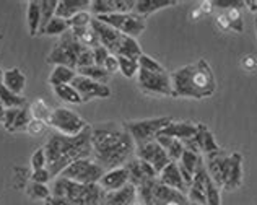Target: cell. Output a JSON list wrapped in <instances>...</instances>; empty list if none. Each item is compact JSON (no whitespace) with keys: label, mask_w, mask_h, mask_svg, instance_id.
<instances>
[{"label":"cell","mask_w":257,"mask_h":205,"mask_svg":"<svg viewBox=\"0 0 257 205\" xmlns=\"http://www.w3.org/2000/svg\"><path fill=\"white\" fill-rule=\"evenodd\" d=\"M111 54L107 52V49H104L103 46H99L96 47V49H93V57H94V65H98V67H103L104 62H106V59L109 57Z\"/></svg>","instance_id":"49"},{"label":"cell","mask_w":257,"mask_h":205,"mask_svg":"<svg viewBox=\"0 0 257 205\" xmlns=\"http://www.w3.org/2000/svg\"><path fill=\"white\" fill-rule=\"evenodd\" d=\"M30 181L31 182H38V184H47L52 181V176L49 173V169L43 168V169H36V171H31L30 174Z\"/></svg>","instance_id":"44"},{"label":"cell","mask_w":257,"mask_h":205,"mask_svg":"<svg viewBox=\"0 0 257 205\" xmlns=\"http://www.w3.org/2000/svg\"><path fill=\"white\" fill-rule=\"evenodd\" d=\"M244 4H246V9H249V12L257 13V0H247Z\"/></svg>","instance_id":"55"},{"label":"cell","mask_w":257,"mask_h":205,"mask_svg":"<svg viewBox=\"0 0 257 205\" xmlns=\"http://www.w3.org/2000/svg\"><path fill=\"white\" fill-rule=\"evenodd\" d=\"M31 113H30V105L25 106L22 109H18V116H17V121H15V126H13V132H23L28 129V124L31 122Z\"/></svg>","instance_id":"39"},{"label":"cell","mask_w":257,"mask_h":205,"mask_svg":"<svg viewBox=\"0 0 257 205\" xmlns=\"http://www.w3.org/2000/svg\"><path fill=\"white\" fill-rule=\"evenodd\" d=\"M137 0H114V10L116 13H132Z\"/></svg>","instance_id":"46"},{"label":"cell","mask_w":257,"mask_h":205,"mask_svg":"<svg viewBox=\"0 0 257 205\" xmlns=\"http://www.w3.org/2000/svg\"><path fill=\"white\" fill-rule=\"evenodd\" d=\"M91 28L98 34L99 44L103 46L104 49H107V52H109L111 56L139 60V57L144 54L140 44L137 43V39L125 36V34L119 33L117 30L111 28L109 25L99 22L98 18L91 20Z\"/></svg>","instance_id":"4"},{"label":"cell","mask_w":257,"mask_h":205,"mask_svg":"<svg viewBox=\"0 0 257 205\" xmlns=\"http://www.w3.org/2000/svg\"><path fill=\"white\" fill-rule=\"evenodd\" d=\"M72 85L75 86V90L80 93L83 102H88L91 99H106L111 96V88L107 85L98 83L90 78H85L82 75H77L75 80L72 81Z\"/></svg>","instance_id":"14"},{"label":"cell","mask_w":257,"mask_h":205,"mask_svg":"<svg viewBox=\"0 0 257 205\" xmlns=\"http://www.w3.org/2000/svg\"><path fill=\"white\" fill-rule=\"evenodd\" d=\"M135 158L148 163V165L157 171V174H160L161 171H163L171 163L170 156H168V153L165 152L163 148H161V145L157 140H153L150 143H145V145L135 148Z\"/></svg>","instance_id":"13"},{"label":"cell","mask_w":257,"mask_h":205,"mask_svg":"<svg viewBox=\"0 0 257 205\" xmlns=\"http://www.w3.org/2000/svg\"><path fill=\"white\" fill-rule=\"evenodd\" d=\"M255 26H257V20H255Z\"/></svg>","instance_id":"59"},{"label":"cell","mask_w":257,"mask_h":205,"mask_svg":"<svg viewBox=\"0 0 257 205\" xmlns=\"http://www.w3.org/2000/svg\"><path fill=\"white\" fill-rule=\"evenodd\" d=\"M241 67L244 68L246 72H255L257 70V56H254V54H246V56L241 59Z\"/></svg>","instance_id":"50"},{"label":"cell","mask_w":257,"mask_h":205,"mask_svg":"<svg viewBox=\"0 0 257 205\" xmlns=\"http://www.w3.org/2000/svg\"><path fill=\"white\" fill-rule=\"evenodd\" d=\"M0 102L5 106V109H22L28 106L25 96L10 91L9 88L4 86V83H0Z\"/></svg>","instance_id":"29"},{"label":"cell","mask_w":257,"mask_h":205,"mask_svg":"<svg viewBox=\"0 0 257 205\" xmlns=\"http://www.w3.org/2000/svg\"><path fill=\"white\" fill-rule=\"evenodd\" d=\"M137 197L142 205H186L187 195L163 186L158 179L147 181L137 187Z\"/></svg>","instance_id":"5"},{"label":"cell","mask_w":257,"mask_h":205,"mask_svg":"<svg viewBox=\"0 0 257 205\" xmlns=\"http://www.w3.org/2000/svg\"><path fill=\"white\" fill-rule=\"evenodd\" d=\"M157 179L163 184V186L178 190V192L184 194V195H187V192H189V187L186 186V182L182 181V176H181L178 163H174V161H171L170 165L161 171Z\"/></svg>","instance_id":"19"},{"label":"cell","mask_w":257,"mask_h":205,"mask_svg":"<svg viewBox=\"0 0 257 205\" xmlns=\"http://www.w3.org/2000/svg\"><path fill=\"white\" fill-rule=\"evenodd\" d=\"M241 186H242V155L239 152H233L221 190H225V192H234Z\"/></svg>","instance_id":"17"},{"label":"cell","mask_w":257,"mask_h":205,"mask_svg":"<svg viewBox=\"0 0 257 205\" xmlns=\"http://www.w3.org/2000/svg\"><path fill=\"white\" fill-rule=\"evenodd\" d=\"M46 127H47L46 122L38 121V119H31V122L28 124V129H26V132H28L30 135H33V137H38V135H41L46 131Z\"/></svg>","instance_id":"48"},{"label":"cell","mask_w":257,"mask_h":205,"mask_svg":"<svg viewBox=\"0 0 257 205\" xmlns=\"http://www.w3.org/2000/svg\"><path fill=\"white\" fill-rule=\"evenodd\" d=\"M213 5L225 12L229 9H246V4L241 2V0H216V2H213Z\"/></svg>","instance_id":"47"},{"label":"cell","mask_w":257,"mask_h":205,"mask_svg":"<svg viewBox=\"0 0 257 205\" xmlns=\"http://www.w3.org/2000/svg\"><path fill=\"white\" fill-rule=\"evenodd\" d=\"M31 171H36V169H43L47 168V158H46V152H44V147H39L36 148L35 152L31 155Z\"/></svg>","instance_id":"43"},{"label":"cell","mask_w":257,"mask_h":205,"mask_svg":"<svg viewBox=\"0 0 257 205\" xmlns=\"http://www.w3.org/2000/svg\"><path fill=\"white\" fill-rule=\"evenodd\" d=\"M137 202V187L127 184L116 192H104L103 205H134Z\"/></svg>","instance_id":"22"},{"label":"cell","mask_w":257,"mask_h":205,"mask_svg":"<svg viewBox=\"0 0 257 205\" xmlns=\"http://www.w3.org/2000/svg\"><path fill=\"white\" fill-rule=\"evenodd\" d=\"M103 68L107 72V73H116V72H119V60H117V57L116 56H109L106 59V62H104V65H103Z\"/></svg>","instance_id":"51"},{"label":"cell","mask_w":257,"mask_h":205,"mask_svg":"<svg viewBox=\"0 0 257 205\" xmlns=\"http://www.w3.org/2000/svg\"><path fill=\"white\" fill-rule=\"evenodd\" d=\"M73 33V36H75L78 41H80V44L88 47V49H96V47H99V38H98V34L94 33V30L91 28V25L90 26H86V28H78V30H72Z\"/></svg>","instance_id":"31"},{"label":"cell","mask_w":257,"mask_h":205,"mask_svg":"<svg viewBox=\"0 0 257 205\" xmlns=\"http://www.w3.org/2000/svg\"><path fill=\"white\" fill-rule=\"evenodd\" d=\"M139 67L142 68V70H147V72H165L166 70L158 60H155L153 57L147 56V54H142V56L139 57Z\"/></svg>","instance_id":"40"},{"label":"cell","mask_w":257,"mask_h":205,"mask_svg":"<svg viewBox=\"0 0 257 205\" xmlns=\"http://www.w3.org/2000/svg\"><path fill=\"white\" fill-rule=\"evenodd\" d=\"M5 111H7V109H5V106L2 105V102H0V122H2V121H4V116H5Z\"/></svg>","instance_id":"57"},{"label":"cell","mask_w":257,"mask_h":205,"mask_svg":"<svg viewBox=\"0 0 257 205\" xmlns=\"http://www.w3.org/2000/svg\"><path fill=\"white\" fill-rule=\"evenodd\" d=\"M69 30H70V26H69V22H67V20L54 17L51 22L47 23L44 31L41 33V36H59L60 38L62 34H65Z\"/></svg>","instance_id":"33"},{"label":"cell","mask_w":257,"mask_h":205,"mask_svg":"<svg viewBox=\"0 0 257 205\" xmlns=\"http://www.w3.org/2000/svg\"><path fill=\"white\" fill-rule=\"evenodd\" d=\"M39 7H41V28H39V36H41V33L44 31L47 23L56 17L57 0H41V2H39Z\"/></svg>","instance_id":"34"},{"label":"cell","mask_w":257,"mask_h":205,"mask_svg":"<svg viewBox=\"0 0 257 205\" xmlns=\"http://www.w3.org/2000/svg\"><path fill=\"white\" fill-rule=\"evenodd\" d=\"M46 205H75V203H72L69 200H65V199H59V197H49V199L46 200Z\"/></svg>","instance_id":"54"},{"label":"cell","mask_w":257,"mask_h":205,"mask_svg":"<svg viewBox=\"0 0 257 205\" xmlns=\"http://www.w3.org/2000/svg\"><path fill=\"white\" fill-rule=\"evenodd\" d=\"M128 182V173L125 166H120L116 169L104 171L103 177L99 179L98 186L103 189V192H116V190L125 187Z\"/></svg>","instance_id":"18"},{"label":"cell","mask_w":257,"mask_h":205,"mask_svg":"<svg viewBox=\"0 0 257 205\" xmlns=\"http://www.w3.org/2000/svg\"><path fill=\"white\" fill-rule=\"evenodd\" d=\"M54 94H56L60 101L69 102V105H83L82 96H80V93L75 90V86H73L72 83L54 86Z\"/></svg>","instance_id":"30"},{"label":"cell","mask_w":257,"mask_h":205,"mask_svg":"<svg viewBox=\"0 0 257 205\" xmlns=\"http://www.w3.org/2000/svg\"><path fill=\"white\" fill-rule=\"evenodd\" d=\"M90 126L80 114L69 108H56L47 119V127H52L57 134L67 137H77Z\"/></svg>","instance_id":"8"},{"label":"cell","mask_w":257,"mask_h":205,"mask_svg":"<svg viewBox=\"0 0 257 205\" xmlns=\"http://www.w3.org/2000/svg\"><path fill=\"white\" fill-rule=\"evenodd\" d=\"M90 0H57L56 17L69 22L80 12H90Z\"/></svg>","instance_id":"21"},{"label":"cell","mask_w":257,"mask_h":205,"mask_svg":"<svg viewBox=\"0 0 257 205\" xmlns=\"http://www.w3.org/2000/svg\"><path fill=\"white\" fill-rule=\"evenodd\" d=\"M26 20H28V30L31 36H39L41 28V7L38 0H30L26 4Z\"/></svg>","instance_id":"28"},{"label":"cell","mask_w":257,"mask_h":205,"mask_svg":"<svg viewBox=\"0 0 257 205\" xmlns=\"http://www.w3.org/2000/svg\"><path fill=\"white\" fill-rule=\"evenodd\" d=\"M178 4H179L178 0H137L134 13H137L142 18H147L148 15H152L155 12L168 9V7H174Z\"/></svg>","instance_id":"23"},{"label":"cell","mask_w":257,"mask_h":205,"mask_svg":"<svg viewBox=\"0 0 257 205\" xmlns=\"http://www.w3.org/2000/svg\"><path fill=\"white\" fill-rule=\"evenodd\" d=\"M229 25H231V31L241 33L242 31V9H229L225 12Z\"/></svg>","instance_id":"41"},{"label":"cell","mask_w":257,"mask_h":205,"mask_svg":"<svg viewBox=\"0 0 257 205\" xmlns=\"http://www.w3.org/2000/svg\"><path fill=\"white\" fill-rule=\"evenodd\" d=\"M137 83L140 90L147 94H157V96H173V83L171 73L165 72H147L139 70Z\"/></svg>","instance_id":"10"},{"label":"cell","mask_w":257,"mask_h":205,"mask_svg":"<svg viewBox=\"0 0 257 205\" xmlns=\"http://www.w3.org/2000/svg\"><path fill=\"white\" fill-rule=\"evenodd\" d=\"M200 17H202V13H200L199 9H195V10L192 12V15H191V18H194V20H199Z\"/></svg>","instance_id":"56"},{"label":"cell","mask_w":257,"mask_h":205,"mask_svg":"<svg viewBox=\"0 0 257 205\" xmlns=\"http://www.w3.org/2000/svg\"><path fill=\"white\" fill-rule=\"evenodd\" d=\"M171 116H161V118H150V119H137V121H125L122 122L124 129L132 137L135 148L145 145V143L153 142L161 134V131L173 122Z\"/></svg>","instance_id":"6"},{"label":"cell","mask_w":257,"mask_h":205,"mask_svg":"<svg viewBox=\"0 0 257 205\" xmlns=\"http://www.w3.org/2000/svg\"><path fill=\"white\" fill-rule=\"evenodd\" d=\"M26 195L33 200H47L51 197V189L47 187V184H38V182H31L26 186Z\"/></svg>","instance_id":"37"},{"label":"cell","mask_w":257,"mask_h":205,"mask_svg":"<svg viewBox=\"0 0 257 205\" xmlns=\"http://www.w3.org/2000/svg\"><path fill=\"white\" fill-rule=\"evenodd\" d=\"M77 75H82L85 78H90V80L98 81V83H103V85H107V81H109V73H107L103 67H98V65L77 68Z\"/></svg>","instance_id":"32"},{"label":"cell","mask_w":257,"mask_h":205,"mask_svg":"<svg viewBox=\"0 0 257 205\" xmlns=\"http://www.w3.org/2000/svg\"><path fill=\"white\" fill-rule=\"evenodd\" d=\"M98 20L134 39H137V36H140L147 28L145 18L139 17L137 13H134V12L132 13H111V15L99 17Z\"/></svg>","instance_id":"11"},{"label":"cell","mask_w":257,"mask_h":205,"mask_svg":"<svg viewBox=\"0 0 257 205\" xmlns=\"http://www.w3.org/2000/svg\"><path fill=\"white\" fill-rule=\"evenodd\" d=\"M155 140H157L161 145V148H163L165 152L168 153V156H170L171 161L178 163L181 160L182 153H184V145H182L181 140L173 139V137H168V135H163V134H160Z\"/></svg>","instance_id":"26"},{"label":"cell","mask_w":257,"mask_h":205,"mask_svg":"<svg viewBox=\"0 0 257 205\" xmlns=\"http://www.w3.org/2000/svg\"><path fill=\"white\" fill-rule=\"evenodd\" d=\"M204 158V165L208 176L212 177V181L218 186L220 189L223 187V182H225V176L229 166V160H231V152H226V150L220 148L218 152L208 153Z\"/></svg>","instance_id":"12"},{"label":"cell","mask_w":257,"mask_h":205,"mask_svg":"<svg viewBox=\"0 0 257 205\" xmlns=\"http://www.w3.org/2000/svg\"><path fill=\"white\" fill-rule=\"evenodd\" d=\"M199 131V124L197 122H191V121H173L170 122L161 134L168 135V137H173V139H178L181 142H186L189 139L197 134Z\"/></svg>","instance_id":"20"},{"label":"cell","mask_w":257,"mask_h":205,"mask_svg":"<svg viewBox=\"0 0 257 205\" xmlns=\"http://www.w3.org/2000/svg\"><path fill=\"white\" fill-rule=\"evenodd\" d=\"M30 113H31L33 119L43 121V122H46V124H47V119H49L52 109L47 106V102L43 98H39V99H35L30 105Z\"/></svg>","instance_id":"35"},{"label":"cell","mask_w":257,"mask_h":205,"mask_svg":"<svg viewBox=\"0 0 257 205\" xmlns=\"http://www.w3.org/2000/svg\"><path fill=\"white\" fill-rule=\"evenodd\" d=\"M47 169L54 177L72 165L73 161L90 158L91 155V126H88L77 137H67L62 134H52L44 145Z\"/></svg>","instance_id":"2"},{"label":"cell","mask_w":257,"mask_h":205,"mask_svg":"<svg viewBox=\"0 0 257 205\" xmlns=\"http://www.w3.org/2000/svg\"><path fill=\"white\" fill-rule=\"evenodd\" d=\"M2 81H4V70L0 68V83H2Z\"/></svg>","instance_id":"58"},{"label":"cell","mask_w":257,"mask_h":205,"mask_svg":"<svg viewBox=\"0 0 257 205\" xmlns=\"http://www.w3.org/2000/svg\"><path fill=\"white\" fill-rule=\"evenodd\" d=\"M117 60H119V72L122 73L125 78H134V77H137V73H139V70H140L139 60L128 59V57H117Z\"/></svg>","instance_id":"38"},{"label":"cell","mask_w":257,"mask_h":205,"mask_svg":"<svg viewBox=\"0 0 257 205\" xmlns=\"http://www.w3.org/2000/svg\"><path fill=\"white\" fill-rule=\"evenodd\" d=\"M91 13L90 12H80L75 17L69 20V26L70 30H78V28H86V26L91 25Z\"/></svg>","instance_id":"42"},{"label":"cell","mask_w":257,"mask_h":205,"mask_svg":"<svg viewBox=\"0 0 257 205\" xmlns=\"http://www.w3.org/2000/svg\"><path fill=\"white\" fill-rule=\"evenodd\" d=\"M90 13L93 18H99L104 15H111V13H116V10H114V0H91Z\"/></svg>","instance_id":"36"},{"label":"cell","mask_w":257,"mask_h":205,"mask_svg":"<svg viewBox=\"0 0 257 205\" xmlns=\"http://www.w3.org/2000/svg\"><path fill=\"white\" fill-rule=\"evenodd\" d=\"M75 77H77V70H73V68L65 65H54L49 75V85H52V88L60 85H69L75 80Z\"/></svg>","instance_id":"27"},{"label":"cell","mask_w":257,"mask_h":205,"mask_svg":"<svg viewBox=\"0 0 257 205\" xmlns=\"http://www.w3.org/2000/svg\"><path fill=\"white\" fill-rule=\"evenodd\" d=\"M4 86L9 88L10 91L17 93V94H22L25 86H26V75L20 70L18 67H13L9 68V70L4 72Z\"/></svg>","instance_id":"24"},{"label":"cell","mask_w":257,"mask_h":205,"mask_svg":"<svg viewBox=\"0 0 257 205\" xmlns=\"http://www.w3.org/2000/svg\"><path fill=\"white\" fill-rule=\"evenodd\" d=\"M215 22H216V26H218L221 31H231V25H229L225 13H220V15L216 17Z\"/></svg>","instance_id":"52"},{"label":"cell","mask_w":257,"mask_h":205,"mask_svg":"<svg viewBox=\"0 0 257 205\" xmlns=\"http://www.w3.org/2000/svg\"><path fill=\"white\" fill-rule=\"evenodd\" d=\"M17 116H18V109H7L5 116H4V129L7 132H13V126H15V121H17Z\"/></svg>","instance_id":"45"},{"label":"cell","mask_w":257,"mask_h":205,"mask_svg":"<svg viewBox=\"0 0 257 205\" xmlns=\"http://www.w3.org/2000/svg\"><path fill=\"white\" fill-rule=\"evenodd\" d=\"M213 2L212 0H204V2H200V5H199V10H200V13L202 15H208V13H212L213 12Z\"/></svg>","instance_id":"53"},{"label":"cell","mask_w":257,"mask_h":205,"mask_svg":"<svg viewBox=\"0 0 257 205\" xmlns=\"http://www.w3.org/2000/svg\"><path fill=\"white\" fill-rule=\"evenodd\" d=\"M91 156L104 171L116 169L135 156V143L122 124L98 122L91 126Z\"/></svg>","instance_id":"1"},{"label":"cell","mask_w":257,"mask_h":205,"mask_svg":"<svg viewBox=\"0 0 257 205\" xmlns=\"http://www.w3.org/2000/svg\"><path fill=\"white\" fill-rule=\"evenodd\" d=\"M173 96L189 99H205L216 91V78L210 64L199 59L171 72Z\"/></svg>","instance_id":"3"},{"label":"cell","mask_w":257,"mask_h":205,"mask_svg":"<svg viewBox=\"0 0 257 205\" xmlns=\"http://www.w3.org/2000/svg\"><path fill=\"white\" fill-rule=\"evenodd\" d=\"M83 49H85V46L80 44V41L73 36L72 30H69L59 38L56 46H54V49L49 52V56L46 57V62L52 65H65V67L73 68V70H77L78 57Z\"/></svg>","instance_id":"7"},{"label":"cell","mask_w":257,"mask_h":205,"mask_svg":"<svg viewBox=\"0 0 257 205\" xmlns=\"http://www.w3.org/2000/svg\"><path fill=\"white\" fill-rule=\"evenodd\" d=\"M195 139L199 142V148H200V155L205 156L208 153H213V152H218L221 148L218 143L215 140V135L208 131L207 126L204 124H199V131L195 134Z\"/></svg>","instance_id":"25"},{"label":"cell","mask_w":257,"mask_h":205,"mask_svg":"<svg viewBox=\"0 0 257 205\" xmlns=\"http://www.w3.org/2000/svg\"><path fill=\"white\" fill-rule=\"evenodd\" d=\"M103 174H104V169L93 158H82V160L73 161L72 165L67 166L59 176L77 184L90 186V184H98L101 177H103Z\"/></svg>","instance_id":"9"},{"label":"cell","mask_w":257,"mask_h":205,"mask_svg":"<svg viewBox=\"0 0 257 205\" xmlns=\"http://www.w3.org/2000/svg\"><path fill=\"white\" fill-rule=\"evenodd\" d=\"M210 179L208 176L205 165H204V158H202V163L199 165L197 171L194 173L192 182L189 186V192H187V200L194 202L197 205H205V195H207V182Z\"/></svg>","instance_id":"16"},{"label":"cell","mask_w":257,"mask_h":205,"mask_svg":"<svg viewBox=\"0 0 257 205\" xmlns=\"http://www.w3.org/2000/svg\"><path fill=\"white\" fill-rule=\"evenodd\" d=\"M125 169L128 173V182H131L134 187H140L142 184H145L147 181L157 179L158 177L157 171L148 165V163L135 158V156L125 163Z\"/></svg>","instance_id":"15"}]
</instances>
